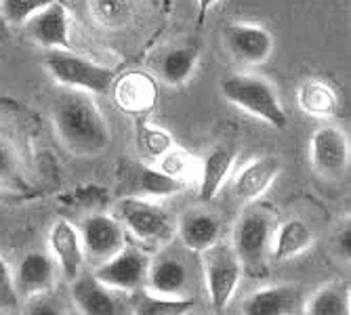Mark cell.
Instances as JSON below:
<instances>
[{"mask_svg": "<svg viewBox=\"0 0 351 315\" xmlns=\"http://www.w3.org/2000/svg\"><path fill=\"white\" fill-rule=\"evenodd\" d=\"M303 313L309 315H349L351 299L349 290L343 284H326L320 290H315L309 301L303 303Z\"/></svg>", "mask_w": 351, "mask_h": 315, "instance_id": "cb8c5ba5", "label": "cell"}, {"mask_svg": "<svg viewBox=\"0 0 351 315\" xmlns=\"http://www.w3.org/2000/svg\"><path fill=\"white\" fill-rule=\"evenodd\" d=\"M49 244H51V252H53L61 273L68 279H74L80 273L84 257H86L78 229L70 223V220L59 218L51 229Z\"/></svg>", "mask_w": 351, "mask_h": 315, "instance_id": "4fadbf2b", "label": "cell"}, {"mask_svg": "<svg viewBox=\"0 0 351 315\" xmlns=\"http://www.w3.org/2000/svg\"><path fill=\"white\" fill-rule=\"evenodd\" d=\"M55 281V261L45 252H29L17 265L13 275L15 294L34 297L47 292Z\"/></svg>", "mask_w": 351, "mask_h": 315, "instance_id": "2e32d148", "label": "cell"}, {"mask_svg": "<svg viewBox=\"0 0 351 315\" xmlns=\"http://www.w3.org/2000/svg\"><path fill=\"white\" fill-rule=\"evenodd\" d=\"M120 223L145 244H165L175 234V223L169 212L141 196L124 198L118 204Z\"/></svg>", "mask_w": 351, "mask_h": 315, "instance_id": "8992f818", "label": "cell"}, {"mask_svg": "<svg viewBox=\"0 0 351 315\" xmlns=\"http://www.w3.org/2000/svg\"><path fill=\"white\" fill-rule=\"evenodd\" d=\"M221 94L242 112L263 120L274 129H286L289 116L280 103L274 84L261 76L234 74L221 82Z\"/></svg>", "mask_w": 351, "mask_h": 315, "instance_id": "7a4b0ae2", "label": "cell"}, {"mask_svg": "<svg viewBox=\"0 0 351 315\" xmlns=\"http://www.w3.org/2000/svg\"><path fill=\"white\" fill-rule=\"evenodd\" d=\"M0 187H9V189L25 187L21 155L15 149V145L3 135H0Z\"/></svg>", "mask_w": 351, "mask_h": 315, "instance_id": "4316f807", "label": "cell"}, {"mask_svg": "<svg viewBox=\"0 0 351 315\" xmlns=\"http://www.w3.org/2000/svg\"><path fill=\"white\" fill-rule=\"evenodd\" d=\"M55 0H3V15L9 23H25L32 15Z\"/></svg>", "mask_w": 351, "mask_h": 315, "instance_id": "f546056e", "label": "cell"}, {"mask_svg": "<svg viewBox=\"0 0 351 315\" xmlns=\"http://www.w3.org/2000/svg\"><path fill=\"white\" fill-rule=\"evenodd\" d=\"M84 255L95 261H106L126 246V231L118 218L110 214H90L80 225Z\"/></svg>", "mask_w": 351, "mask_h": 315, "instance_id": "9c48e42d", "label": "cell"}, {"mask_svg": "<svg viewBox=\"0 0 351 315\" xmlns=\"http://www.w3.org/2000/svg\"><path fill=\"white\" fill-rule=\"evenodd\" d=\"M25 34L53 51H70L72 38H70V15L68 9L59 0L47 5L38 13L32 15L25 21Z\"/></svg>", "mask_w": 351, "mask_h": 315, "instance_id": "30bf717a", "label": "cell"}, {"mask_svg": "<svg viewBox=\"0 0 351 315\" xmlns=\"http://www.w3.org/2000/svg\"><path fill=\"white\" fill-rule=\"evenodd\" d=\"M29 305H27V313H34V315H57L59 313V305L51 299L43 294H34V297H29Z\"/></svg>", "mask_w": 351, "mask_h": 315, "instance_id": "1f68e13d", "label": "cell"}, {"mask_svg": "<svg viewBox=\"0 0 351 315\" xmlns=\"http://www.w3.org/2000/svg\"><path fill=\"white\" fill-rule=\"evenodd\" d=\"M189 286L187 265L175 255H158L149 261L145 288L152 294L167 299H185V290Z\"/></svg>", "mask_w": 351, "mask_h": 315, "instance_id": "7c38bea8", "label": "cell"}, {"mask_svg": "<svg viewBox=\"0 0 351 315\" xmlns=\"http://www.w3.org/2000/svg\"><path fill=\"white\" fill-rule=\"evenodd\" d=\"M72 299L78 311L86 315H116L122 311L112 288L101 284L95 273H78L72 279Z\"/></svg>", "mask_w": 351, "mask_h": 315, "instance_id": "5bb4252c", "label": "cell"}, {"mask_svg": "<svg viewBox=\"0 0 351 315\" xmlns=\"http://www.w3.org/2000/svg\"><path fill=\"white\" fill-rule=\"evenodd\" d=\"M53 126L59 141L76 155H97L110 145L108 122L90 92L68 88L53 108Z\"/></svg>", "mask_w": 351, "mask_h": 315, "instance_id": "6da1fadb", "label": "cell"}, {"mask_svg": "<svg viewBox=\"0 0 351 315\" xmlns=\"http://www.w3.org/2000/svg\"><path fill=\"white\" fill-rule=\"evenodd\" d=\"M271 216L263 208H248L234 227L232 248L238 255L242 269L263 271V263L271 248Z\"/></svg>", "mask_w": 351, "mask_h": 315, "instance_id": "5b68a950", "label": "cell"}, {"mask_svg": "<svg viewBox=\"0 0 351 315\" xmlns=\"http://www.w3.org/2000/svg\"><path fill=\"white\" fill-rule=\"evenodd\" d=\"M311 244H313L311 227L301 218H289L286 223L278 227L274 236L271 255L276 261H289L303 255L305 250L311 248Z\"/></svg>", "mask_w": 351, "mask_h": 315, "instance_id": "44dd1931", "label": "cell"}, {"mask_svg": "<svg viewBox=\"0 0 351 315\" xmlns=\"http://www.w3.org/2000/svg\"><path fill=\"white\" fill-rule=\"evenodd\" d=\"M175 231L187 250L202 252L215 242H219L221 223L215 214L206 210H187L179 216Z\"/></svg>", "mask_w": 351, "mask_h": 315, "instance_id": "ac0fdd59", "label": "cell"}, {"mask_svg": "<svg viewBox=\"0 0 351 315\" xmlns=\"http://www.w3.org/2000/svg\"><path fill=\"white\" fill-rule=\"evenodd\" d=\"M158 160H160V171L162 173H167L171 177H177V179H183L191 171V158L185 151L177 149V147H171L165 155L158 158Z\"/></svg>", "mask_w": 351, "mask_h": 315, "instance_id": "4dcf8cb0", "label": "cell"}, {"mask_svg": "<svg viewBox=\"0 0 351 315\" xmlns=\"http://www.w3.org/2000/svg\"><path fill=\"white\" fill-rule=\"evenodd\" d=\"M93 19L101 27L118 29L133 17V0H88Z\"/></svg>", "mask_w": 351, "mask_h": 315, "instance_id": "484cf974", "label": "cell"}, {"mask_svg": "<svg viewBox=\"0 0 351 315\" xmlns=\"http://www.w3.org/2000/svg\"><path fill=\"white\" fill-rule=\"evenodd\" d=\"M236 162V151L230 145H217L208 151L206 160L200 168V185H198V198L200 202H213L221 192L223 183L232 173Z\"/></svg>", "mask_w": 351, "mask_h": 315, "instance_id": "ffe728a7", "label": "cell"}, {"mask_svg": "<svg viewBox=\"0 0 351 315\" xmlns=\"http://www.w3.org/2000/svg\"><path fill=\"white\" fill-rule=\"evenodd\" d=\"M297 101L301 110L313 118H332L339 112V94L337 90L320 80V78H309L299 86Z\"/></svg>", "mask_w": 351, "mask_h": 315, "instance_id": "7402d4cb", "label": "cell"}, {"mask_svg": "<svg viewBox=\"0 0 351 315\" xmlns=\"http://www.w3.org/2000/svg\"><path fill=\"white\" fill-rule=\"evenodd\" d=\"M194 301L191 299H167L145 290V294L137 301V313L141 315H179L191 311Z\"/></svg>", "mask_w": 351, "mask_h": 315, "instance_id": "83f0119b", "label": "cell"}, {"mask_svg": "<svg viewBox=\"0 0 351 315\" xmlns=\"http://www.w3.org/2000/svg\"><path fill=\"white\" fill-rule=\"evenodd\" d=\"M137 143L149 158H156V160L165 155L171 147H175L173 137L167 131H162L160 126H147V124L139 129Z\"/></svg>", "mask_w": 351, "mask_h": 315, "instance_id": "f1b7e54d", "label": "cell"}, {"mask_svg": "<svg viewBox=\"0 0 351 315\" xmlns=\"http://www.w3.org/2000/svg\"><path fill=\"white\" fill-rule=\"evenodd\" d=\"M0 297H7L11 303H15V288H13V273L9 265L0 259Z\"/></svg>", "mask_w": 351, "mask_h": 315, "instance_id": "d6a6232c", "label": "cell"}, {"mask_svg": "<svg viewBox=\"0 0 351 315\" xmlns=\"http://www.w3.org/2000/svg\"><path fill=\"white\" fill-rule=\"evenodd\" d=\"M303 307L301 290L295 286H269L244 299L240 311L246 315H291Z\"/></svg>", "mask_w": 351, "mask_h": 315, "instance_id": "e0dca14e", "label": "cell"}, {"mask_svg": "<svg viewBox=\"0 0 351 315\" xmlns=\"http://www.w3.org/2000/svg\"><path fill=\"white\" fill-rule=\"evenodd\" d=\"M198 63V51L189 47H177L167 51L160 61H158V74L167 84L179 86L183 84L196 70Z\"/></svg>", "mask_w": 351, "mask_h": 315, "instance_id": "d4e9b609", "label": "cell"}, {"mask_svg": "<svg viewBox=\"0 0 351 315\" xmlns=\"http://www.w3.org/2000/svg\"><path fill=\"white\" fill-rule=\"evenodd\" d=\"M202 255V271L210 305L215 311H226L238 290V284L242 277V263L232 246L215 242Z\"/></svg>", "mask_w": 351, "mask_h": 315, "instance_id": "277c9868", "label": "cell"}, {"mask_svg": "<svg viewBox=\"0 0 351 315\" xmlns=\"http://www.w3.org/2000/svg\"><path fill=\"white\" fill-rule=\"evenodd\" d=\"M217 3H219V0H196V5H198V23H200V25L204 23L208 11H210Z\"/></svg>", "mask_w": 351, "mask_h": 315, "instance_id": "e575fe53", "label": "cell"}, {"mask_svg": "<svg viewBox=\"0 0 351 315\" xmlns=\"http://www.w3.org/2000/svg\"><path fill=\"white\" fill-rule=\"evenodd\" d=\"M114 97L118 105L124 112L131 114H143L154 108L158 99V88L156 82L141 72H129L124 74L118 82L114 80Z\"/></svg>", "mask_w": 351, "mask_h": 315, "instance_id": "d6986e66", "label": "cell"}, {"mask_svg": "<svg viewBox=\"0 0 351 315\" xmlns=\"http://www.w3.org/2000/svg\"><path fill=\"white\" fill-rule=\"evenodd\" d=\"M5 38H9V21L0 15V40H5Z\"/></svg>", "mask_w": 351, "mask_h": 315, "instance_id": "d590c367", "label": "cell"}, {"mask_svg": "<svg viewBox=\"0 0 351 315\" xmlns=\"http://www.w3.org/2000/svg\"><path fill=\"white\" fill-rule=\"evenodd\" d=\"M337 244H339V252L343 259H351V223L347 220V223L343 225V229L339 231L337 236Z\"/></svg>", "mask_w": 351, "mask_h": 315, "instance_id": "836d02e7", "label": "cell"}, {"mask_svg": "<svg viewBox=\"0 0 351 315\" xmlns=\"http://www.w3.org/2000/svg\"><path fill=\"white\" fill-rule=\"evenodd\" d=\"M349 139L337 126H320L309 141L311 166L317 175L337 179L349 168Z\"/></svg>", "mask_w": 351, "mask_h": 315, "instance_id": "ba28073f", "label": "cell"}, {"mask_svg": "<svg viewBox=\"0 0 351 315\" xmlns=\"http://www.w3.org/2000/svg\"><path fill=\"white\" fill-rule=\"evenodd\" d=\"M223 36L230 51L250 66H261L274 53V36L263 27L254 23H228Z\"/></svg>", "mask_w": 351, "mask_h": 315, "instance_id": "8fae6325", "label": "cell"}, {"mask_svg": "<svg viewBox=\"0 0 351 315\" xmlns=\"http://www.w3.org/2000/svg\"><path fill=\"white\" fill-rule=\"evenodd\" d=\"M280 173H282V162L274 155H261L257 160L248 162L236 177L234 183L236 198L242 202L259 200L274 185Z\"/></svg>", "mask_w": 351, "mask_h": 315, "instance_id": "9a60e30c", "label": "cell"}, {"mask_svg": "<svg viewBox=\"0 0 351 315\" xmlns=\"http://www.w3.org/2000/svg\"><path fill=\"white\" fill-rule=\"evenodd\" d=\"M45 68L61 86L86 90L90 94H108L116 80L114 70L70 51H53L45 59Z\"/></svg>", "mask_w": 351, "mask_h": 315, "instance_id": "3957f363", "label": "cell"}, {"mask_svg": "<svg viewBox=\"0 0 351 315\" xmlns=\"http://www.w3.org/2000/svg\"><path fill=\"white\" fill-rule=\"evenodd\" d=\"M147 267L149 259L141 250L124 246L114 257L101 261V265L95 269V277L112 290L133 292L145 288Z\"/></svg>", "mask_w": 351, "mask_h": 315, "instance_id": "52a82bcc", "label": "cell"}, {"mask_svg": "<svg viewBox=\"0 0 351 315\" xmlns=\"http://www.w3.org/2000/svg\"><path fill=\"white\" fill-rule=\"evenodd\" d=\"M133 189L139 196L145 198H169L175 194H181L187 181L171 177L162 173L160 168H152L145 164H135L133 166Z\"/></svg>", "mask_w": 351, "mask_h": 315, "instance_id": "603a6c76", "label": "cell"}]
</instances>
